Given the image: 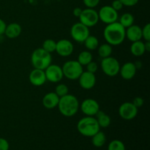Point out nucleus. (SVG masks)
Wrapping results in <instances>:
<instances>
[{"label":"nucleus","mask_w":150,"mask_h":150,"mask_svg":"<svg viewBox=\"0 0 150 150\" xmlns=\"http://www.w3.org/2000/svg\"><path fill=\"white\" fill-rule=\"evenodd\" d=\"M103 37L107 43L111 45H119L125 40V28L118 21L107 24L103 30Z\"/></svg>","instance_id":"1"},{"label":"nucleus","mask_w":150,"mask_h":150,"mask_svg":"<svg viewBox=\"0 0 150 150\" xmlns=\"http://www.w3.org/2000/svg\"><path fill=\"white\" fill-rule=\"evenodd\" d=\"M59 111L64 117H72L76 115L80 108V103L76 96L67 95L59 98L58 105Z\"/></svg>","instance_id":"2"},{"label":"nucleus","mask_w":150,"mask_h":150,"mask_svg":"<svg viewBox=\"0 0 150 150\" xmlns=\"http://www.w3.org/2000/svg\"><path fill=\"white\" fill-rule=\"evenodd\" d=\"M99 125L94 117H86L81 119L77 123V130L80 134L86 137H92L100 131Z\"/></svg>","instance_id":"3"},{"label":"nucleus","mask_w":150,"mask_h":150,"mask_svg":"<svg viewBox=\"0 0 150 150\" xmlns=\"http://www.w3.org/2000/svg\"><path fill=\"white\" fill-rule=\"evenodd\" d=\"M52 62L51 54L42 48L35 49L31 56V63L34 68L45 70Z\"/></svg>","instance_id":"4"},{"label":"nucleus","mask_w":150,"mask_h":150,"mask_svg":"<svg viewBox=\"0 0 150 150\" xmlns=\"http://www.w3.org/2000/svg\"><path fill=\"white\" fill-rule=\"evenodd\" d=\"M63 75L70 80H78L83 73V66L77 60H69L64 63L62 67Z\"/></svg>","instance_id":"5"},{"label":"nucleus","mask_w":150,"mask_h":150,"mask_svg":"<svg viewBox=\"0 0 150 150\" xmlns=\"http://www.w3.org/2000/svg\"><path fill=\"white\" fill-rule=\"evenodd\" d=\"M100 67L103 72L109 77H114L120 73V64L118 60L114 57H108L102 59Z\"/></svg>","instance_id":"6"},{"label":"nucleus","mask_w":150,"mask_h":150,"mask_svg":"<svg viewBox=\"0 0 150 150\" xmlns=\"http://www.w3.org/2000/svg\"><path fill=\"white\" fill-rule=\"evenodd\" d=\"M79 18L81 23L89 28L95 26L100 21L98 11H96L94 8L87 7L84 10H82L81 14Z\"/></svg>","instance_id":"7"},{"label":"nucleus","mask_w":150,"mask_h":150,"mask_svg":"<svg viewBox=\"0 0 150 150\" xmlns=\"http://www.w3.org/2000/svg\"><path fill=\"white\" fill-rule=\"evenodd\" d=\"M98 13L99 20L105 24H109L118 21L119 14L111 6L105 5L100 9Z\"/></svg>","instance_id":"8"},{"label":"nucleus","mask_w":150,"mask_h":150,"mask_svg":"<svg viewBox=\"0 0 150 150\" xmlns=\"http://www.w3.org/2000/svg\"><path fill=\"white\" fill-rule=\"evenodd\" d=\"M71 38L77 42H83L89 35V28L81 22L76 23L70 29Z\"/></svg>","instance_id":"9"},{"label":"nucleus","mask_w":150,"mask_h":150,"mask_svg":"<svg viewBox=\"0 0 150 150\" xmlns=\"http://www.w3.org/2000/svg\"><path fill=\"white\" fill-rule=\"evenodd\" d=\"M81 111L84 115L95 117L100 111V105L97 100L92 98H86L80 104Z\"/></svg>","instance_id":"10"},{"label":"nucleus","mask_w":150,"mask_h":150,"mask_svg":"<svg viewBox=\"0 0 150 150\" xmlns=\"http://www.w3.org/2000/svg\"><path fill=\"white\" fill-rule=\"evenodd\" d=\"M44 71L46 80L51 83H59L64 77L62 69L57 64H51Z\"/></svg>","instance_id":"11"},{"label":"nucleus","mask_w":150,"mask_h":150,"mask_svg":"<svg viewBox=\"0 0 150 150\" xmlns=\"http://www.w3.org/2000/svg\"><path fill=\"white\" fill-rule=\"evenodd\" d=\"M119 115L125 120H133L137 116L139 110L132 102H125L119 108Z\"/></svg>","instance_id":"12"},{"label":"nucleus","mask_w":150,"mask_h":150,"mask_svg":"<svg viewBox=\"0 0 150 150\" xmlns=\"http://www.w3.org/2000/svg\"><path fill=\"white\" fill-rule=\"evenodd\" d=\"M78 80L81 87L86 90L92 89L96 84V76L95 73L88 71H83Z\"/></svg>","instance_id":"13"},{"label":"nucleus","mask_w":150,"mask_h":150,"mask_svg":"<svg viewBox=\"0 0 150 150\" xmlns=\"http://www.w3.org/2000/svg\"><path fill=\"white\" fill-rule=\"evenodd\" d=\"M74 51V45L71 41L67 39H62L57 42L56 52L63 57H69Z\"/></svg>","instance_id":"14"},{"label":"nucleus","mask_w":150,"mask_h":150,"mask_svg":"<svg viewBox=\"0 0 150 150\" xmlns=\"http://www.w3.org/2000/svg\"><path fill=\"white\" fill-rule=\"evenodd\" d=\"M29 79L30 83L33 86H40L46 82L45 71L40 69H34L29 73Z\"/></svg>","instance_id":"15"},{"label":"nucleus","mask_w":150,"mask_h":150,"mask_svg":"<svg viewBox=\"0 0 150 150\" xmlns=\"http://www.w3.org/2000/svg\"><path fill=\"white\" fill-rule=\"evenodd\" d=\"M136 70H137V68L134 63L128 62H125L124 64H122V67H120L119 73L123 79L127 81L134 78L136 74Z\"/></svg>","instance_id":"16"},{"label":"nucleus","mask_w":150,"mask_h":150,"mask_svg":"<svg viewBox=\"0 0 150 150\" xmlns=\"http://www.w3.org/2000/svg\"><path fill=\"white\" fill-rule=\"evenodd\" d=\"M59 98V97L54 92H48V93L45 94L42 98V105L47 109H53V108L57 107Z\"/></svg>","instance_id":"17"},{"label":"nucleus","mask_w":150,"mask_h":150,"mask_svg":"<svg viewBox=\"0 0 150 150\" xmlns=\"http://www.w3.org/2000/svg\"><path fill=\"white\" fill-rule=\"evenodd\" d=\"M125 38L130 42H136L141 40L142 38V28L138 25L133 24L125 29Z\"/></svg>","instance_id":"18"},{"label":"nucleus","mask_w":150,"mask_h":150,"mask_svg":"<svg viewBox=\"0 0 150 150\" xmlns=\"http://www.w3.org/2000/svg\"><path fill=\"white\" fill-rule=\"evenodd\" d=\"M21 26L19 23L14 22V23L7 25L5 31H4V35L10 39H14V38H18L21 34Z\"/></svg>","instance_id":"19"},{"label":"nucleus","mask_w":150,"mask_h":150,"mask_svg":"<svg viewBox=\"0 0 150 150\" xmlns=\"http://www.w3.org/2000/svg\"><path fill=\"white\" fill-rule=\"evenodd\" d=\"M130 52L135 57H141L143 55L146 51L144 48V42L142 40H138L133 42L130 45Z\"/></svg>","instance_id":"20"},{"label":"nucleus","mask_w":150,"mask_h":150,"mask_svg":"<svg viewBox=\"0 0 150 150\" xmlns=\"http://www.w3.org/2000/svg\"><path fill=\"white\" fill-rule=\"evenodd\" d=\"M95 118H96L97 121H98V125H99L100 127H103V128H106L108 126L111 125V117L105 114L103 111H99L97 114L95 115Z\"/></svg>","instance_id":"21"},{"label":"nucleus","mask_w":150,"mask_h":150,"mask_svg":"<svg viewBox=\"0 0 150 150\" xmlns=\"http://www.w3.org/2000/svg\"><path fill=\"white\" fill-rule=\"evenodd\" d=\"M105 142H106V136L105 133L100 130L92 136V143L95 147H102L105 144Z\"/></svg>","instance_id":"22"},{"label":"nucleus","mask_w":150,"mask_h":150,"mask_svg":"<svg viewBox=\"0 0 150 150\" xmlns=\"http://www.w3.org/2000/svg\"><path fill=\"white\" fill-rule=\"evenodd\" d=\"M112 45L108 43L101 44L98 47V55L102 59L106 58V57H111L112 54Z\"/></svg>","instance_id":"23"},{"label":"nucleus","mask_w":150,"mask_h":150,"mask_svg":"<svg viewBox=\"0 0 150 150\" xmlns=\"http://www.w3.org/2000/svg\"><path fill=\"white\" fill-rule=\"evenodd\" d=\"M83 43H84V46L86 47L88 51L96 50L98 47L99 46V41H98V38L90 35L86 38Z\"/></svg>","instance_id":"24"},{"label":"nucleus","mask_w":150,"mask_h":150,"mask_svg":"<svg viewBox=\"0 0 150 150\" xmlns=\"http://www.w3.org/2000/svg\"><path fill=\"white\" fill-rule=\"evenodd\" d=\"M134 16L130 13H125L122 14L120 17L119 23L124 28L127 29L129 26H132L134 23Z\"/></svg>","instance_id":"25"},{"label":"nucleus","mask_w":150,"mask_h":150,"mask_svg":"<svg viewBox=\"0 0 150 150\" xmlns=\"http://www.w3.org/2000/svg\"><path fill=\"white\" fill-rule=\"evenodd\" d=\"M92 59H93V56H92V53L90 51H83L79 54L77 61L82 66H86L90 62H92Z\"/></svg>","instance_id":"26"},{"label":"nucleus","mask_w":150,"mask_h":150,"mask_svg":"<svg viewBox=\"0 0 150 150\" xmlns=\"http://www.w3.org/2000/svg\"><path fill=\"white\" fill-rule=\"evenodd\" d=\"M56 46H57V42L52 39H47L42 43V48H43L47 52L52 54L55 52Z\"/></svg>","instance_id":"27"},{"label":"nucleus","mask_w":150,"mask_h":150,"mask_svg":"<svg viewBox=\"0 0 150 150\" xmlns=\"http://www.w3.org/2000/svg\"><path fill=\"white\" fill-rule=\"evenodd\" d=\"M108 150H125V146L122 142L115 139L110 142Z\"/></svg>","instance_id":"28"},{"label":"nucleus","mask_w":150,"mask_h":150,"mask_svg":"<svg viewBox=\"0 0 150 150\" xmlns=\"http://www.w3.org/2000/svg\"><path fill=\"white\" fill-rule=\"evenodd\" d=\"M55 92L59 98L69 94V89L67 86L64 83H59L55 88Z\"/></svg>","instance_id":"29"},{"label":"nucleus","mask_w":150,"mask_h":150,"mask_svg":"<svg viewBox=\"0 0 150 150\" xmlns=\"http://www.w3.org/2000/svg\"><path fill=\"white\" fill-rule=\"evenodd\" d=\"M142 38L145 40V41H150V24L146 23L142 29Z\"/></svg>","instance_id":"30"},{"label":"nucleus","mask_w":150,"mask_h":150,"mask_svg":"<svg viewBox=\"0 0 150 150\" xmlns=\"http://www.w3.org/2000/svg\"><path fill=\"white\" fill-rule=\"evenodd\" d=\"M100 0H83V3L87 8H95L99 4Z\"/></svg>","instance_id":"31"},{"label":"nucleus","mask_w":150,"mask_h":150,"mask_svg":"<svg viewBox=\"0 0 150 150\" xmlns=\"http://www.w3.org/2000/svg\"><path fill=\"white\" fill-rule=\"evenodd\" d=\"M86 71L90 72V73H95L97 72L98 69V64H97L95 62H90L89 64H86Z\"/></svg>","instance_id":"32"},{"label":"nucleus","mask_w":150,"mask_h":150,"mask_svg":"<svg viewBox=\"0 0 150 150\" xmlns=\"http://www.w3.org/2000/svg\"><path fill=\"white\" fill-rule=\"evenodd\" d=\"M111 6L114 9V10H117V12L121 10L123 8V7H124L122 3L120 1V0H114V1H112V3H111Z\"/></svg>","instance_id":"33"},{"label":"nucleus","mask_w":150,"mask_h":150,"mask_svg":"<svg viewBox=\"0 0 150 150\" xmlns=\"http://www.w3.org/2000/svg\"><path fill=\"white\" fill-rule=\"evenodd\" d=\"M10 144L9 142L4 138H0V150H9Z\"/></svg>","instance_id":"34"},{"label":"nucleus","mask_w":150,"mask_h":150,"mask_svg":"<svg viewBox=\"0 0 150 150\" xmlns=\"http://www.w3.org/2000/svg\"><path fill=\"white\" fill-rule=\"evenodd\" d=\"M120 1L122 3L123 6L133 7V6L136 5L139 3V0H120Z\"/></svg>","instance_id":"35"},{"label":"nucleus","mask_w":150,"mask_h":150,"mask_svg":"<svg viewBox=\"0 0 150 150\" xmlns=\"http://www.w3.org/2000/svg\"><path fill=\"white\" fill-rule=\"evenodd\" d=\"M144 102V100L143 98H141V97H136V98H135L134 99H133V102L132 103H133V104L136 107V108H139L143 105Z\"/></svg>","instance_id":"36"},{"label":"nucleus","mask_w":150,"mask_h":150,"mask_svg":"<svg viewBox=\"0 0 150 150\" xmlns=\"http://www.w3.org/2000/svg\"><path fill=\"white\" fill-rule=\"evenodd\" d=\"M6 26H7V24H6L5 22L2 19L0 18V36H1V35L4 34Z\"/></svg>","instance_id":"37"},{"label":"nucleus","mask_w":150,"mask_h":150,"mask_svg":"<svg viewBox=\"0 0 150 150\" xmlns=\"http://www.w3.org/2000/svg\"><path fill=\"white\" fill-rule=\"evenodd\" d=\"M82 12V9L80 8V7H76V8L73 9V16H76V17L79 18V16H81Z\"/></svg>","instance_id":"38"},{"label":"nucleus","mask_w":150,"mask_h":150,"mask_svg":"<svg viewBox=\"0 0 150 150\" xmlns=\"http://www.w3.org/2000/svg\"><path fill=\"white\" fill-rule=\"evenodd\" d=\"M144 48L145 51L146 52H149L150 51V41H146V42H144Z\"/></svg>","instance_id":"39"}]
</instances>
